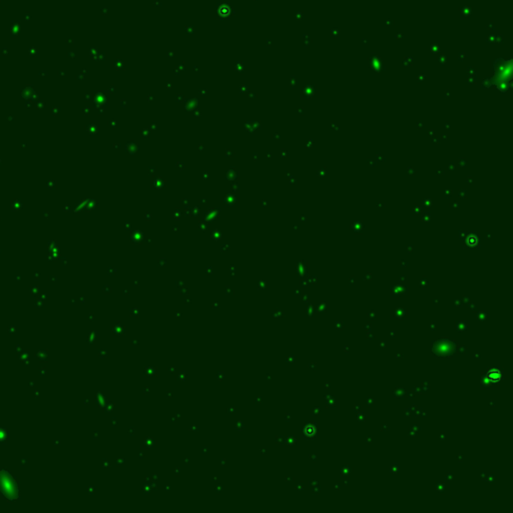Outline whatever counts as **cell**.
<instances>
[{"instance_id": "6da1fadb", "label": "cell", "mask_w": 513, "mask_h": 513, "mask_svg": "<svg viewBox=\"0 0 513 513\" xmlns=\"http://www.w3.org/2000/svg\"><path fill=\"white\" fill-rule=\"evenodd\" d=\"M500 377H501V375H500V373H499V372H497V371H492V372H490V373L488 374V379H489V380H491V381H493V382L498 381V380L500 379Z\"/></svg>"}]
</instances>
